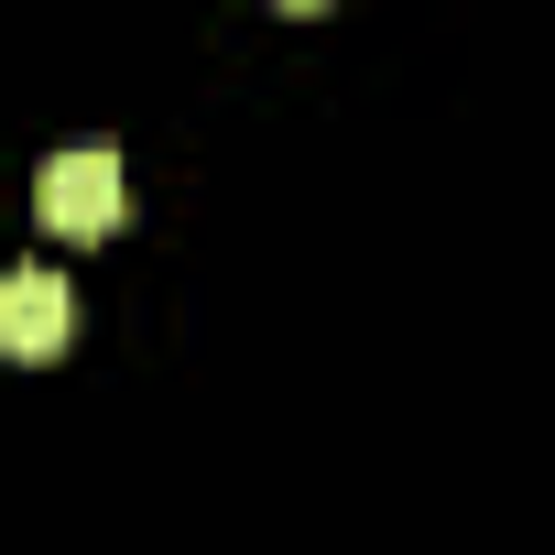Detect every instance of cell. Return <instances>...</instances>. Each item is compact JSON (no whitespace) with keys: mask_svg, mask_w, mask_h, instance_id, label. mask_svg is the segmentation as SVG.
Returning <instances> with one entry per match:
<instances>
[{"mask_svg":"<svg viewBox=\"0 0 555 555\" xmlns=\"http://www.w3.org/2000/svg\"><path fill=\"white\" fill-rule=\"evenodd\" d=\"M34 196H44V229H55V240H109V229L131 218V164H120L109 142H66Z\"/></svg>","mask_w":555,"mask_h":555,"instance_id":"6da1fadb","label":"cell"},{"mask_svg":"<svg viewBox=\"0 0 555 555\" xmlns=\"http://www.w3.org/2000/svg\"><path fill=\"white\" fill-rule=\"evenodd\" d=\"M66 338H77V295H66V272H44V261H23V272H0V360H66Z\"/></svg>","mask_w":555,"mask_h":555,"instance_id":"7a4b0ae2","label":"cell"}]
</instances>
